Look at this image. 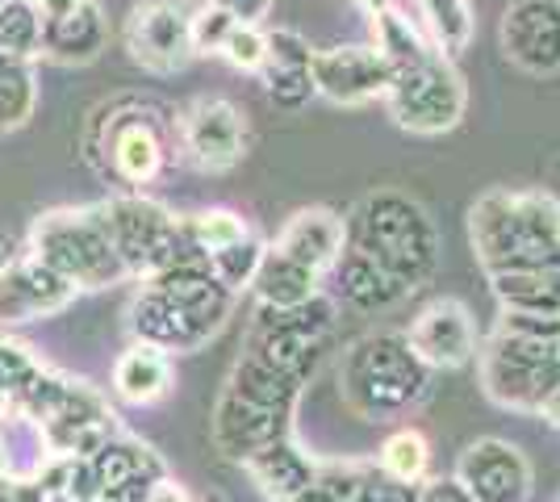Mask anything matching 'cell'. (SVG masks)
Segmentation results:
<instances>
[{
	"instance_id": "6da1fadb",
	"label": "cell",
	"mask_w": 560,
	"mask_h": 502,
	"mask_svg": "<svg viewBox=\"0 0 560 502\" xmlns=\"http://www.w3.org/2000/svg\"><path fill=\"white\" fill-rule=\"evenodd\" d=\"M376 50L389 63L385 105L389 118L410 135H447L456 130L468 109V84L456 72V59H447L427 43L419 25L401 17L394 4L373 17Z\"/></svg>"
},
{
	"instance_id": "7a4b0ae2",
	"label": "cell",
	"mask_w": 560,
	"mask_h": 502,
	"mask_svg": "<svg viewBox=\"0 0 560 502\" xmlns=\"http://www.w3.org/2000/svg\"><path fill=\"white\" fill-rule=\"evenodd\" d=\"M472 360L493 407L544 415L548 398L560 389V318L502 311Z\"/></svg>"
},
{
	"instance_id": "3957f363",
	"label": "cell",
	"mask_w": 560,
	"mask_h": 502,
	"mask_svg": "<svg viewBox=\"0 0 560 502\" xmlns=\"http://www.w3.org/2000/svg\"><path fill=\"white\" fill-rule=\"evenodd\" d=\"M234 311V293L218 285L206 260L172 264L147 277V289L130 306V327L139 343L160 352H197L226 327Z\"/></svg>"
},
{
	"instance_id": "277c9868",
	"label": "cell",
	"mask_w": 560,
	"mask_h": 502,
	"mask_svg": "<svg viewBox=\"0 0 560 502\" xmlns=\"http://www.w3.org/2000/svg\"><path fill=\"white\" fill-rule=\"evenodd\" d=\"M468 243L481 272L560 268V201L539 189H490L468 210Z\"/></svg>"
},
{
	"instance_id": "5b68a950",
	"label": "cell",
	"mask_w": 560,
	"mask_h": 502,
	"mask_svg": "<svg viewBox=\"0 0 560 502\" xmlns=\"http://www.w3.org/2000/svg\"><path fill=\"white\" fill-rule=\"evenodd\" d=\"M343 231H348L351 252L369 256L406 293L431 285V277L440 268V231L419 197L401 189L369 192L343 218Z\"/></svg>"
},
{
	"instance_id": "8992f818",
	"label": "cell",
	"mask_w": 560,
	"mask_h": 502,
	"mask_svg": "<svg viewBox=\"0 0 560 502\" xmlns=\"http://www.w3.org/2000/svg\"><path fill=\"white\" fill-rule=\"evenodd\" d=\"M310 377L277 369L268 360L243 352L231 382L213 407V444L231 460H247L280 435H293V410Z\"/></svg>"
},
{
	"instance_id": "52a82bcc",
	"label": "cell",
	"mask_w": 560,
	"mask_h": 502,
	"mask_svg": "<svg viewBox=\"0 0 560 502\" xmlns=\"http://www.w3.org/2000/svg\"><path fill=\"white\" fill-rule=\"evenodd\" d=\"M172 121L167 109L142 96H117L101 101L80 135V155L101 180H121V185H151L167 167L172 155Z\"/></svg>"
},
{
	"instance_id": "ba28073f",
	"label": "cell",
	"mask_w": 560,
	"mask_h": 502,
	"mask_svg": "<svg viewBox=\"0 0 560 502\" xmlns=\"http://www.w3.org/2000/svg\"><path fill=\"white\" fill-rule=\"evenodd\" d=\"M431 394V369L410 348L406 331H373L339 360V398L364 423L406 419Z\"/></svg>"
},
{
	"instance_id": "9c48e42d",
	"label": "cell",
	"mask_w": 560,
	"mask_h": 502,
	"mask_svg": "<svg viewBox=\"0 0 560 502\" xmlns=\"http://www.w3.org/2000/svg\"><path fill=\"white\" fill-rule=\"evenodd\" d=\"M30 252L43 264H50L59 277H68L75 289H105L130 277L93 210H50V214H43L34 222Z\"/></svg>"
},
{
	"instance_id": "30bf717a",
	"label": "cell",
	"mask_w": 560,
	"mask_h": 502,
	"mask_svg": "<svg viewBox=\"0 0 560 502\" xmlns=\"http://www.w3.org/2000/svg\"><path fill=\"white\" fill-rule=\"evenodd\" d=\"M176 147L197 172H231L247 155V118L222 96H197L172 121Z\"/></svg>"
},
{
	"instance_id": "8fae6325",
	"label": "cell",
	"mask_w": 560,
	"mask_h": 502,
	"mask_svg": "<svg viewBox=\"0 0 560 502\" xmlns=\"http://www.w3.org/2000/svg\"><path fill=\"white\" fill-rule=\"evenodd\" d=\"M126 50L130 59L155 75L185 72L192 63L188 13L176 0H139L126 17Z\"/></svg>"
},
{
	"instance_id": "7c38bea8",
	"label": "cell",
	"mask_w": 560,
	"mask_h": 502,
	"mask_svg": "<svg viewBox=\"0 0 560 502\" xmlns=\"http://www.w3.org/2000/svg\"><path fill=\"white\" fill-rule=\"evenodd\" d=\"M452 478L465 486L472 502H532V486H536L527 453L498 435L472 440L456 460Z\"/></svg>"
},
{
	"instance_id": "4fadbf2b",
	"label": "cell",
	"mask_w": 560,
	"mask_h": 502,
	"mask_svg": "<svg viewBox=\"0 0 560 502\" xmlns=\"http://www.w3.org/2000/svg\"><path fill=\"white\" fill-rule=\"evenodd\" d=\"M502 55L527 75H560V0H511L498 25Z\"/></svg>"
},
{
	"instance_id": "5bb4252c",
	"label": "cell",
	"mask_w": 560,
	"mask_h": 502,
	"mask_svg": "<svg viewBox=\"0 0 560 502\" xmlns=\"http://www.w3.org/2000/svg\"><path fill=\"white\" fill-rule=\"evenodd\" d=\"M410 348L419 352V360L431 373H452V369H465L477 357V323L472 311L456 297H435L427 302L415 323H410Z\"/></svg>"
},
{
	"instance_id": "9a60e30c",
	"label": "cell",
	"mask_w": 560,
	"mask_h": 502,
	"mask_svg": "<svg viewBox=\"0 0 560 502\" xmlns=\"http://www.w3.org/2000/svg\"><path fill=\"white\" fill-rule=\"evenodd\" d=\"M310 75H314V93L327 96L330 105H348V109L385 101V89H389V63L376 47L314 50Z\"/></svg>"
},
{
	"instance_id": "2e32d148",
	"label": "cell",
	"mask_w": 560,
	"mask_h": 502,
	"mask_svg": "<svg viewBox=\"0 0 560 502\" xmlns=\"http://www.w3.org/2000/svg\"><path fill=\"white\" fill-rule=\"evenodd\" d=\"M71 297H75V285L68 277H59L50 264L38 260L34 252L9 260V268L0 272V323L9 327L63 311Z\"/></svg>"
},
{
	"instance_id": "e0dca14e",
	"label": "cell",
	"mask_w": 560,
	"mask_h": 502,
	"mask_svg": "<svg viewBox=\"0 0 560 502\" xmlns=\"http://www.w3.org/2000/svg\"><path fill=\"white\" fill-rule=\"evenodd\" d=\"M343 243H348V231H343V218L327 210V206H310V210H298V214L284 222V231L277 235V252H284L289 260H298L302 268L327 277L335 260L343 256Z\"/></svg>"
},
{
	"instance_id": "ac0fdd59",
	"label": "cell",
	"mask_w": 560,
	"mask_h": 502,
	"mask_svg": "<svg viewBox=\"0 0 560 502\" xmlns=\"http://www.w3.org/2000/svg\"><path fill=\"white\" fill-rule=\"evenodd\" d=\"M310 59H314V50L298 30H272L268 34V55H264V68L256 75L264 80V89L280 109H302L314 96Z\"/></svg>"
},
{
	"instance_id": "d6986e66",
	"label": "cell",
	"mask_w": 560,
	"mask_h": 502,
	"mask_svg": "<svg viewBox=\"0 0 560 502\" xmlns=\"http://www.w3.org/2000/svg\"><path fill=\"white\" fill-rule=\"evenodd\" d=\"M243 469L252 474V481L259 486V494L272 502H293L305 486L318 474V460L305 453L293 435H280L268 448H259L256 456L243 460Z\"/></svg>"
},
{
	"instance_id": "ffe728a7",
	"label": "cell",
	"mask_w": 560,
	"mask_h": 502,
	"mask_svg": "<svg viewBox=\"0 0 560 502\" xmlns=\"http://www.w3.org/2000/svg\"><path fill=\"white\" fill-rule=\"evenodd\" d=\"M327 277H335V293H339V302H348L351 311H360V314L389 311V306H397L401 297H410L406 289L397 285L394 277H385L369 256L351 252L348 243H343V256L335 260V268H330Z\"/></svg>"
},
{
	"instance_id": "44dd1931",
	"label": "cell",
	"mask_w": 560,
	"mask_h": 502,
	"mask_svg": "<svg viewBox=\"0 0 560 502\" xmlns=\"http://www.w3.org/2000/svg\"><path fill=\"white\" fill-rule=\"evenodd\" d=\"M105 17H101V4L96 0H84L75 13L68 17H55V22H43V38H38V50L55 59V63H93L101 47H105Z\"/></svg>"
},
{
	"instance_id": "7402d4cb",
	"label": "cell",
	"mask_w": 560,
	"mask_h": 502,
	"mask_svg": "<svg viewBox=\"0 0 560 502\" xmlns=\"http://www.w3.org/2000/svg\"><path fill=\"white\" fill-rule=\"evenodd\" d=\"M252 289H256L259 306H268V311H298L323 293V277L302 268L298 260H289L277 247H264Z\"/></svg>"
},
{
	"instance_id": "603a6c76",
	"label": "cell",
	"mask_w": 560,
	"mask_h": 502,
	"mask_svg": "<svg viewBox=\"0 0 560 502\" xmlns=\"http://www.w3.org/2000/svg\"><path fill=\"white\" fill-rule=\"evenodd\" d=\"M498 306L511 314H544L560 318V268H527V272H493L486 277Z\"/></svg>"
},
{
	"instance_id": "cb8c5ba5",
	"label": "cell",
	"mask_w": 560,
	"mask_h": 502,
	"mask_svg": "<svg viewBox=\"0 0 560 502\" xmlns=\"http://www.w3.org/2000/svg\"><path fill=\"white\" fill-rule=\"evenodd\" d=\"M172 385V360L167 352L151 348V343H135L126 357L117 360L114 369V389L121 402L130 407H147V402H160Z\"/></svg>"
},
{
	"instance_id": "d4e9b609",
	"label": "cell",
	"mask_w": 560,
	"mask_h": 502,
	"mask_svg": "<svg viewBox=\"0 0 560 502\" xmlns=\"http://www.w3.org/2000/svg\"><path fill=\"white\" fill-rule=\"evenodd\" d=\"M419 9L422 34L440 55L456 59L472 43V9H468V0H419Z\"/></svg>"
},
{
	"instance_id": "484cf974",
	"label": "cell",
	"mask_w": 560,
	"mask_h": 502,
	"mask_svg": "<svg viewBox=\"0 0 560 502\" xmlns=\"http://www.w3.org/2000/svg\"><path fill=\"white\" fill-rule=\"evenodd\" d=\"M376 465L389 474V478L406 481V486H422L431 478V440L419 428H397L385 435Z\"/></svg>"
},
{
	"instance_id": "4316f807",
	"label": "cell",
	"mask_w": 560,
	"mask_h": 502,
	"mask_svg": "<svg viewBox=\"0 0 560 502\" xmlns=\"http://www.w3.org/2000/svg\"><path fill=\"white\" fill-rule=\"evenodd\" d=\"M180 222H185L188 243H192L197 256H206V260H210L213 252H222V247H231V243L252 235V226L234 214V210H201V214L180 218Z\"/></svg>"
},
{
	"instance_id": "83f0119b",
	"label": "cell",
	"mask_w": 560,
	"mask_h": 502,
	"mask_svg": "<svg viewBox=\"0 0 560 502\" xmlns=\"http://www.w3.org/2000/svg\"><path fill=\"white\" fill-rule=\"evenodd\" d=\"M43 38V22L25 0H0V55L9 59H25L38 50Z\"/></svg>"
},
{
	"instance_id": "f1b7e54d",
	"label": "cell",
	"mask_w": 560,
	"mask_h": 502,
	"mask_svg": "<svg viewBox=\"0 0 560 502\" xmlns=\"http://www.w3.org/2000/svg\"><path fill=\"white\" fill-rule=\"evenodd\" d=\"M259 260H264V243H259L256 235H247V240L213 252L206 264H210V272L218 277V285H226L231 293H238V289H252V277H256Z\"/></svg>"
},
{
	"instance_id": "f546056e",
	"label": "cell",
	"mask_w": 560,
	"mask_h": 502,
	"mask_svg": "<svg viewBox=\"0 0 560 502\" xmlns=\"http://www.w3.org/2000/svg\"><path fill=\"white\" fill-rule=\"evenodd\" d=\"M360 460H318V474L293 502H351Z\"/></svg>"
},
{
	"instance_id": "4dcf8cb0",
	"label": "cell",
	"mask_w": 560,
	"mask_h": 502,
	"mask_svg": "<svg viewBox=\"0 0 560 502\" xmlns=\"http://www.w3.org/2000/svg\"><path fill=\"white\" fill-rule=\"evenodd\" d=\"M351 502H419V486H406V481L389 478L381 465L360 460V474L351 486Z\"/></svg>"
},
{
	"instance_id": "1f68e13d",
	"label": "cell",
	"mask_w": 560,
	"mask_h": 502,
	"mask_svg": "<svg viewBox=\"0 0 560 502\" xmlns=\"http://www.w3.org/2000/svg\"><path fill=\"white\" fill-rule=\"evenodd\" d=\"M231 68H238V72H259L264 68V55H268V34L259 30V25H234L231 34H226V43H222V50H218Z\"/></svg>"
},
{
	"instance_id": "d6a6232c",
	"label": "cell",
	"mask_w": 560,
	"mask_h": 502,
	"mask_svg": "<svg viewBox=\"0 0 560 502\" xmlns=\"http://www.w3.org/2000/svg\"><path fill=\"white\" fill-rule=\"evenodd\" d=\"M234 17L226 9H218V4H201L197 13H188V34H192V50L197 55H218L222 43H226V34L234 30Z\"/></svg>"
},
{
	"instance_id": "836d02e7",
	"label": "cell",
	"mask_w": 560,
	"mask_h": 502,
	"mask_svg": "<svg viewBox=\"0 0 560 502\" xmlns=\"http://www.w3.org/2000/svg\"><path fill=\"white\" fill-rule=\"evenodd\" d=\"M43 364L30 357V348L25 343H18V339H4L0 335V394H18L34 373H38Z\"/></svg>"
},
{
	"instance_id": "e575fe53",
	"label": "cell",
	"mask_w": 560,
	"mask_h": 502,
	"mask_svg": "<svg viewBox=\"0 0 560 502\" xmlns=\"http://www.w3.org/2000/svg\"><path fill=\"white\" fill-rule=\"evenodd\" d=\"M419 502H472L456 478H427L419 486Z\"/></svg>"
},
{
	"instance_id": "d590c367",
	"label": "cell",
	"mask_w": 560,
	"mask_h": 502,
	"mask_svg": "<svg viewBox=\"0 0 560 502\" xmlns=\"http://www.w3.org/2000/svg\"><path fill=\"white\" fill-rule=\"evenodd\" d=\"M210 4L226 9L234 22H243V25H259L272 13V0H210Z\"/></svg>"
},
{
	"instance_id": "8d00e7d4",
	"label": "cell",
	"mask_w": 560,
	"mask_h": 502,
	"mask_svg": "<svg viewBox=\"0 0 560 502\" xmlns=\"http://www.w3.org/2000/svg\"><path fill=\"white\" fill-rule=\"evenodd\" d=\"M34 13H38V22H55V17H68V13H75L84 0H25Z\"/></svg>"
},
{
	"instance_id": "74e56055",
	"label": "cell",
	"mask_w": 560,
	"mask_h": 502,
	"mask_svg": "<svg viewBox=\"0 0 560 502\" xmlns=\"http://www.w3.org/2000/svg\"><path fill=\"white\" fill-rule=\"evenodd\" d=\"M147 502H188V494L176 486V481L160 478L155 486H151V494H147Z\"/></svg>"
},
{
	"instance_id": "f35d334b",
	"label": "cell",
	"mask_w": 560,
	"mask_h": 502,
	"mask_svg": "<svg viewBox=\"0 0 560 502\" xmlns=\"http://www.w3.org/2000/svg\"><path fill=\"white\" fill-rule=\"evenodd\" d=\"M544 419H548V423L560 431V389L552 394V398H548V407H544Z\"/></svg>"
},
{
	"instance_id": "ab89813d",
	"label": "cell",
	"mask_w": 560,
	"mask_h": 502,
	"mask_svg": "<svg viewBox=\"0 0 560 502\" xmlns=\"http://www.w3.org/2000/svg\"><path fill=\"white\" fill-rule=\"evenodd\" d=\"M360 9H369V13H385V9H389V0H360Z\"/></svg>"
},
{
	"instance_id": "60d3db41",
	"label": "cell",
	"mask_w": 560,
	"mask_h": 502,
	"mask_svg": "<svg viewBox=\"0 0 560 502\" xmlns=\"http://www.w3.org/2000/svg\"><path fill=\"white\" fill-rule=\"evenodd\" d=\"M9 260H13V256H9V243H4V235H0V272L9 268Z\"/></svg>"
},
{
	"instance_id": "b9f144b4",
	"label": "cell",
	"mask_w": 560,
	"mask_h": 502,
	"mask_svg": "<svg viewBox=\"0 0 560 502\" xmlns=\"http://www.w3.org/2000/svg\"><path fill=\"white\" fill-rule=\"evenodd\" d=\"M9 407H13V398H9V394H0V419L9 415Z\"/></svg>"
},
{
	"instance_id": "7bdbcfd3",
	"label": "cell",
	"mask_w": 560,
	"mask_h": 502,
	"mask_svg": "<svg viewBox=\"0 0 560 502\" xmlns=\"http://www.w3.org/2000/svg\"><path fill=\"white\" fill-rule=\"evenodd\" d=\"M0 481H4V456H0Z\"/></svg>"
}]
</instances>
